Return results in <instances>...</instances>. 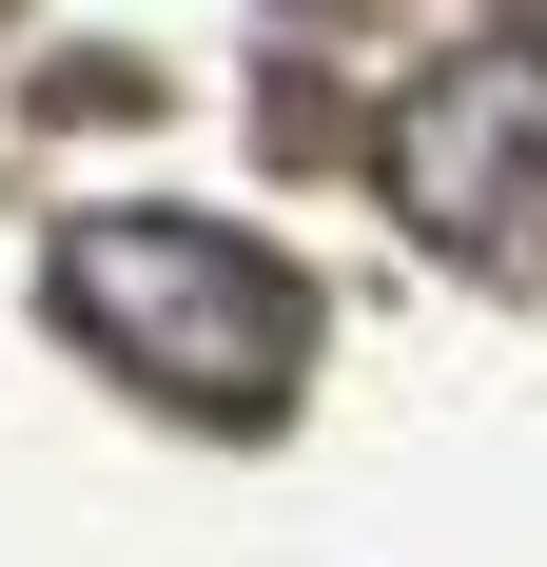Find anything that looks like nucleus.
Returning a JSON list of instances; mask_svg holds the SVG:
<instances>
[{
	"mask_svg": "<svg viewBox=\"0 0 547 567\" xmlns=\"http://www.w3.org/2000/svg\"><path fill=\"white\" fill-rule=\"evenodd\" d=\"M59 313H79L137 392L216 411V431H255V411L293 392V352H313V293L274 275L255 235H216V216H79L59 235Z\"/></svg>",
	"mask_w": 547,
	"mask_h": 567,
	"instance_id": "obj_1",
	"label": "nucleus"
},
{
	"mask_svg": "<svg viewBox=\"0 0 547 567\" xmlns=\"http://www.w3.org/2000/svg\"><path fill=\"white\" fill-rule=\"evenodd\" d=\"M391 176H411V216L450 255L547 275V59H450L411 99V137H391Z\"/></svg>",
	"mask_w": 547,
	"mask_h": 567,
	"instance_id": "obj_2",
	"label": "nucleus"
}]
</instances>
